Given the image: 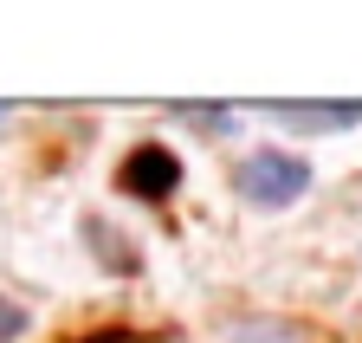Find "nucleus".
Masks as SVG:
<instances>
[{
	"mask_svg": "<svg viewBox=\"0 0 362 343\" xmlns=\"http://www.w3.org/2000/svg\"><path fill=\"white\" fill-rule=\"evenodd\" d=\"M233 182H240V194H246L252 207L279 214V207L304 201L317 175H310V162H304V156H291V149H252V156L233 168Z\"/></svg>",
	"mask_w": 362,
	"mask_h": 343,
	"instance_id": "f257e3e1",
	"label": "nucleus"
},
{
	"mask_svg": "<svg viewBox=\"0 0 362 343\" xmlns=\"http://www.w3.org/2000/svg\"><path fill=\"white\" fill-rule=\"evenodd\" d=\"M117 188L136 194V201H168V194L181 188V162H175V149H162V143H136V149L117 162Z\"/></svg>",
	"mask_w": 362,
	"mask_h": 343,
	"instance_id": "f03ea898",
	"label": "nucleus"
},
{
	"mask_svg": "<svg viewBox=\"0 0 362 343\" xmlns=\"http://www.w3.org/2000/svg\"><path fill=\"white\" fill-rule=\"evenodd\" d=\"M272 123H291V130H310V136H337V130H362V104L343 98V104H265Z\"/></svg>",
	"mask_w": 362,
	"mask_h": 343,
	"instance_id": "7ed1b4c3",
	"label": "nucleus"
},
{
	"mask_svg": "<svg viewBox=\"0 0 362 343\" xmlns=\"http://www.w3.org/2000/svg\"><path fill=\"white\" fill-rule=\"evenodd\" d=\"M226 343H310V324H298V318H240L226 330Z\"/></svg>",
	"mask_w": 362,
	"mask_h": 343,
	"instance_id": "20e7f679",
	"label": "nucleus"
},
{
	"mask_svg": "<svg viewBox=\"0 0 362 343\" xmlns=\"http://www.w3.org/2000/svg\"><path fill=\"white\" fill-rule=\"evenodd\" d=\"M84 233H90V252H98V260H110L117 272H136V252L117 240V227H104V221H84Z\"/></svg>",
	"mask_w": 362,
	"mask_h": 343,
	"instance_id": "39448f33",
	"label": "nucleus"
},
{
	"mask_svg": "<svg viewBox=\"0 0 362 343\" xmlns=\"http://www.w3.org/2000/svg\"><path fill=\"white\" fill-rule=\"evenodd\" d=\"M175 110H181V117H194V123H207L214 136L233 130V110H220V104H175Z\"/></svg>",
	"mask_w": 362,
	"mask_h": 343,
	"instance_id": "423d86ee",
	"label": "nucleus"
},
{
	"mask_svg": "<svg viewBox=\"0 0 362 343\" xmlns=\"http://www.w3.org/2000/svg\"><path fill=\"white\" fill-rule=\"evenodd\" d=\"M26 305H13V298H0V343H13V337H26Z\"/></svg>",
	"mask_w": 362,
	"mask_h": 343,
	"instance_id": "0eeeda50",
	"label": "nucleus"
}]
</instances>
